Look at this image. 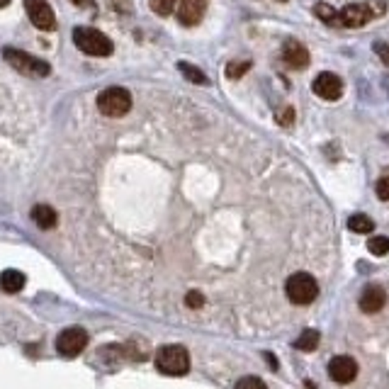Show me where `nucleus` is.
Masks as SVG:
<instances>
[{
	"mask_svg": "<svg viewBox=\"0 0 389 389\" xmlns=\"http://www.w3.org/2000/svg\"><path fill=\"white\" fill-rule=\"evenodd\" d=\"M385 13H387V8L380 0H372V3H353V5H345L338 13V22H341V27L357 29V27H365L370 20L382 18Z\"/></svg>",
	"mask_w": 389,
	"mask_h": 389,
	"instance_id": "1",
	"label": "nucleus"
},
{
	"mask_svg": "<svg viewBox=\"0 0 389 389\" xmlns=\"http://www.w3.org/2000/svg\"><path fill=\"white\" fill-rule=\"evenodd\" d=\"M73 44L88 56H110L114 51V44L107 34L93 27H76L73 29Z\"/></svg>",
	"mask_w": 389,
	"mask_h": 389,
	"instance_id": "2",
	"label": "nucleus"
},
{
	"mask_svg": "<svg viewBox=\"0 0 389 389\" xmlns=\"http://www.w3.org/2000/svg\"><path fill=\"white\" fill-rule=\"evenodd\" d=\"M156 370L168 377H180L190 370V353L183 345H163L156 353Z\"/></svg>",
	"mask_w": 389,
	"mask_h": 389,
	"instance_id": "3",
	"label": "nucleus"
},
{
	"mask_svg": "<svg viewBox=\"0 0 389 389\" xmlns=\"http://www.w3.org/2000/svg\"><path fill=\"white\" fill-rule=\"evenodd\" d=\"M3 59L8 61L18 73H25V76H29V78H46L51 73V66L46 64L44 59L27 54V51L13 49V46L3 49Z\"/></svg>",
	"mask_w": 389,
	"mask_h": 389,
	"instance_id": "4",
	"label": "nucleus"
},
{
	"mask_svg": "<svg viewBox=\"0 0 389 389\" xmlns=\"http://www.w3.org/2000/svg\"><path fill=\"white\" fill-rule=\"evenodd\" d=\"M285 292H287V297H290L292 304L304 307V304H312L314 299L319 297V285L309 272H294V275L287 277Z\"/></svg>",
	"mask_w": 389,
	"mask_h": 389,
	"instance_id": "5",
	"label": "nucleus"
},
{
	"mask_svg": "<svg viewBox=\"0 0 389 389\" xmlns=\"http://www.w3.org/2000/svg\"><path fill=\"white\" fill-rule=\"evenodd\" d=\"M98 110L105 117H124L131 110V95L127 88H107L98 95Z\"/></svg>",
	"mask_w": 389,
	"mask_h": 389,
	"instance_id": "6",
	"label": "nucleus"
},
{
	"mask_svg": "<svg viewBox=\"0 0 389 389\" xmlns=\"http://www.w3.org/2000/svg\"><path fill=\"white\" fill-rule=\"evenodd\" d=\"M86 345H88V334L83 329H78V326L61 331L59 338H56V350H59V353L64 355V357L81 355Z\"/></svg>",
	"mask_w": 389,
	"mask_h": 389,
	"instance_id": "7",
	"label": "nucleus"
},
{
	"mask_svg": "<svg viewBox=\"0 0 389 389\" xmlns=\"http://www.w3.org/2000/svg\"><path fill=\"white\" fill-rule=\"evenodd\" d=\"M25 10H27V18L32 20V25L37 29H51L56 27V18H54V10L46 0H25Z\"/></svg>",
	"mask_w": 389,
	"mask_h": 389,
	"instance_id": "8",
	"label": "nucleus"
},
{
	"mask_svg": "<svg viewBox=\"0 0 389 389\" xmlns=\"http://www.w3.org/2000/svg\"><path fill=\"white\" fill-rule=\"evenodd\" d=\"M312 91H314V95L317 98L331 100V103H334V100H338L341 95H343V81H341L336 73L324 71V73H319V76L314 78Z\"/></svg>",
	"mask_w": 389,
	"mask_h": 389,
	"instance_id": "9",
	"label": "nucleus"
},
{
	"mask_svg": "<svg viewBox=\"0 0 389 389\" xmlns=\"http://www.w3.org/2000/svg\"><path fill=\"white\" fill-rule=\"evenodd\" d=\"M329 375L338 385H348V382H353L357 377V362L350 355H336L329 362Z\"/></svg>",
	"mask_w": 389,
	"mask_h": 389,
	"instance_id": "10",
	"label": "nucleus"
},
{
	"mask_svg": "<svg viewBox=\"0 0 389 389\" xmlns=\"http://www.w3.org/2000/svg\"><path fill=\"white\" fill-rule=\"evenodd\" d=\"M280 54H282V61H285V64L290 66V68H294V71H302V68L309 66V51H307V46H304L302 41L292 39V37H290V39L282 41Z\"/></svg>",
	"mask_w": 389,
	"mask_h": 389,
	"instance_id": "11",
	"label": "nucleus"
},
{
	"mask_svg": "<svg viewBox=\"0 0 389 389\" xmlns=\"http://www.w3.org/2000/svg\"><path fill=\"white\" fill-rule=\"evenodd\" d=\"M357 304H360V309L365 314H377L382 312V307L387 304V292L382 285H377V282H370V285L365 287V290L360 292V297H357Z\"/></svg>",
	"mask_w": 389,
	"mask_h": 389,
	"instance_id": "12",
	"label": "nucleus"
},
{
	"mask_svg": "<svg viewBox=\"0 0 389 389\" xmlns=\"http://www.w3.org/2000/svg\"><path fill=\"white\" fill-rule=\"evenodd\" d=\"M176 13H178L180 25L194 27V25H199V20L204 18V13H207V0H178Z\"/></svg>",
	"mask_w": 389,
	"mask_h": 389,
	"instance_id": "13",
	"label": "nucleus"
},
{
	"mask_svg": "<svg viewBox=\"0 0 389 389\" xmlns=\"http://www.w3.org/2000/svg\"><path fill=\"white\" fill-rule=\"evenodd\" d=\"M32 222L39 229H54L56 222H59V214H56V209L49 207V204H34L32 207Z\"/></svg>",
	"mask_w": 389,
	"mask_h": 389,
	"instance_id": "14",
	"label": "nucleus"
},
{
	"mask_svg": "<svg viewBox=\"0 0 389 389\" xmlns=\"http://www.w3.org/2000/svg\"><path fill=\"white\" fill-rule=\"evenodd\" d=\"M25 287V275L20 270H5V272H0V290L3 292H10V294H15V292H20Z\"/></svg>",
	"mask_w": 389,
	"mask_h": 389,
	"instance_id": "15",
	"label": "nucleus"
},
{
	"mask_svg": "<svg viewBox=\"0 0 389 389\" xmlns=\"http://www.w3.org/2000/svg\"><path fill=\"white\" fill-rule=\"evenodd\" d=\"M178 71H180L183 76L187 78V83H194V86H207V83H209L207 73L199 71L197 66L187 64V61H178Z\"/></svg>",
	"mask_w": 389,
	"mask_h": 389,
	"instance_id": "16",
	"label": "nucleus"
},
{
	"mask_svg": "<svg viewBox=\"0 0 389 389\" xmlns=\"http://www.w3.org/2000/svg\"><path fill=\"white\" fill-rule=\"evenodd\" d=\"M319 338H322V336H319L317 329H304V334L299 336L297 341H294V348L304 350V353H309V350H317Z\"/></svg>",
	"mask_w": 389,
	"mask_h": 389,
	"instance_id": "17",
	"label": "nucleus"
},
{
	"mask_svg": "<svg viewBox=\"0 0 389 389\" xmlns=\"http://www.w3.org/2000/svg\"><path fill=\"white\" fill-rule=\"evenodd\" d=\"M314 15H317L319 20H324L326 25H331V27H341L338 13H336V10L331 8L329 3H317V5H314Z\"/></svg>",
	"mask_w": 389,
	"mask_h": 389,
	"instance_id": "18",
	"label": "nucleus"
},
{
	"mask_svg": "<svg viewBox=\"0 0 389 389\" xmlns=\"http://www.w3.org/2000/svg\"><path fill=\"white\" fill-rule=\"evenodd\" d=\"M348 229L355 231V234H370V231L375 229V222H372L367 214H353V217L348 219Z\"/></svg>",
	"mask_w": 389,
	"mask_h": 389,
	"instance_id": "19",
	"label": "nucleus"
},
{
	"mask_svg": "<svg viewBox=\"0 0 389 389\" xmlns=\"http://www.w3.org/2000/svg\"><path fill=\"white\" fill-rule=\"evenodd\" d=\"M249 71H251V61H231V64H227L224 76H227L229 81H239V78L246 76Z\"/></svg>",
	"mask_w": 389,
	"mask_h": 389,
	"instance_id": "20",
	"label": "nucleus"
},
{
	"mask_svg": "<svg viewBox=\"0 0 389 389\" xmlns=\"http://www.w3.org/2000/svg\"><path fill=\"white\" fill-rule=\"evenodd\" d=\"M367 251H370L372 256H387L389 253V239L387 236H372V239L367 241Z\"/></svg>",
	"mask_w": 389,
	"mask_h": 389,
	"instance_id": "21",
	"label": "nucleus"
},
{
	"mask_svg": "<svg viewBox=\"0 0 389 389\" xmlns=\"http://www.w3.org/2000/svg\"><path fill=\"white\" fill-rule=\"evenodd\" d=\"M178 8V0H151V10L161 18H168Z\"/></svg>",
	"mask_w": 389,
	"mask_h": 389,
	"instance_id": "22",
	"label": "nucleus"
},
{
	"mask_svg": "<svg viewBox=\"0 0 389 389\" xmlns=\"http://www.w3.org/2000/svg\"><path fill=\"white\" fill-rule=\"evenodd\" d=\"M236 389H268V385L261 380V377L249 375V377H241V380L236 382Z\"/></svg>",
	"mask_w": 389,
	"mask_h": 389,
	"instance_id": "23",
	"label": "nucleus"
},
{
	"mask_svg": "<svg viewBox=\"0 0 389 389\" xmlns=\"http://www.w3.org/2000/svg\"><path fill=\"white\" fill-rule=\"evenodd\" d=\"M275 122L280 124V127H292L294 124V110L292 107L280 110V112L275 114Z\"/></svg>",
	"mask_w": 389,
	"mask_h": 389,
	"instance_id": "24",
	"label": "nucleus"
},
{
	"mask_svg": "<svg viewBox=\"0 0 389 389\" xmlns=\"http://www.w3.org/2000/svg\"><path fill=\"white\" fill-rule=\"evenodd\" d=\"M375 192H377V197H380V199L389 202V176H382L380 180H377Z\"/></svg>",
	"mask_w": 389,
	"mask_h": 389,
	"instance_id": "25",
	"label": "nucleus"
},
{
	"mask_svg": "<svg viewBox=\"0 0 389 389\" xmlns=\"http://www.w3.org/2000/svg\"><path fill=\"white\" fill-rule=\"evenodd\" d=\"M185 304L190 309H199L204 304V297H202V292H197V290H190L185 294Z\"/></svg>",
	"mask_w": 389,
	"mask_h": 389,
	"instance_id": "26",
	"label": "nucleus"
},
{
	"mask_svg": "<svg viewBox=\"0 0 389 389\" xmlns=\"http://www.w3.org/2000/svg\"><path fill=\"white\" fill-rule=\"evenodd\" d=\"M375 54L380 56V59L389 66V46H387V44H382V41H377V44H375Z\"/></svg>",
	"mask_w": 389,
	"mask_h": 389,
	"instance_id": "27",
	"label": "nucleus"
},
{
	"mask_svg": "<svg viewBox=\"0 0 389 389\" xmlns=\"http://www.w3.org/2000/svg\"><path fill=\"white\" fill-rule=\"evenodd\" d=\"M71 3H76L78 8H93V0H71Z\"/></svg>",
	"mask_w": 389,
	"mask_h": 389,
	"instance_id": "28",
	"label": "nucleus"
},
{
	"mask_svg": "<svg viewBox=\"0 0 389 389\" xmlns=\"http://www.w3.org/2000/svg\"><path fill=\"white\" fill-rule=\"evenodd\" d=\"M10 5V0H0V8H8Z\"/></svg>",
	"mask_w": 389,
	"mask_h": 389,
	"instance_id": "29",
	"label": "nucleus"
},
{
	"mask_svg": "<svg viewBox=\"0 0 389 389\" xmlns=\"http://www.w3.org/2000/svg\"><path fill=\"white\" fill-rule=\"evenodd\" d=\"M280 3H285V0H280Z\"/></svg>",
	"mask_w": 389,
	"mask_h": 389,
	"instance_id": "30",
	"label": "nucleus"
}]
</instances>
